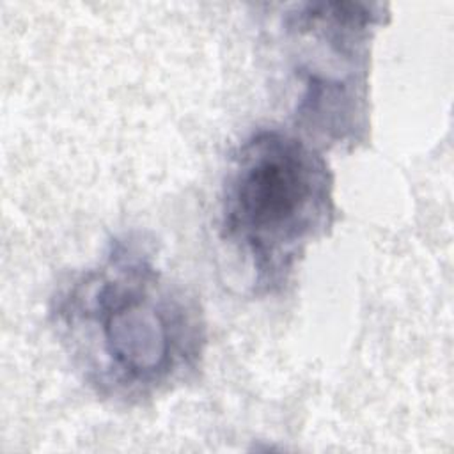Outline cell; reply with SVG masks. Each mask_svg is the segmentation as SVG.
Here are the masks:
<instances>
[{"label": "cell", "mask_w": 454, "mask_h": 454, "mask_svg": "<svg viewBox=\"0 0 454 454\" xmlns=\"http://www.w3.org/2000/svg\"><path fill=\"white\" fill-rule=\"evenodd\" d=\"M335 220L325 151L280 126H259L234 147L220 186L218 232L257 296L282 293Z\"/></svg>", "instance_id": "obj_2"}, {"label": "cell", "mask_w": 454, "mask_h": 454, "mask_svg": "<svg viewBox=\"0 0 454 454\" xmlns=\"http://www.w3.org/2000/svg\"><path fill=\"white\" fill-rule=\"evenodd\" d=\"M48 325L80 381L121 408L172 394L206 358L197 296L142 232L114 236L98 261L67 275L50 296Z\"/></svg>", "instance_id": "obj_1"}, {"label": "cell", "mask_w": 454, "mask_h": 454, "mask_svg": "<svg viewBox=\"0 0 454 454\" xmlns=\"http://www.w3.org/2000/svg\"><path fill=\"white\" fill-rule=\"evenodd\" d=\"M390 7L367 0L284 5L277 37L294 89L293 131L319 147L353 151L369 140L371 50Z\"/></svg>", "instance_id": "obj_3"}]
</instances>
